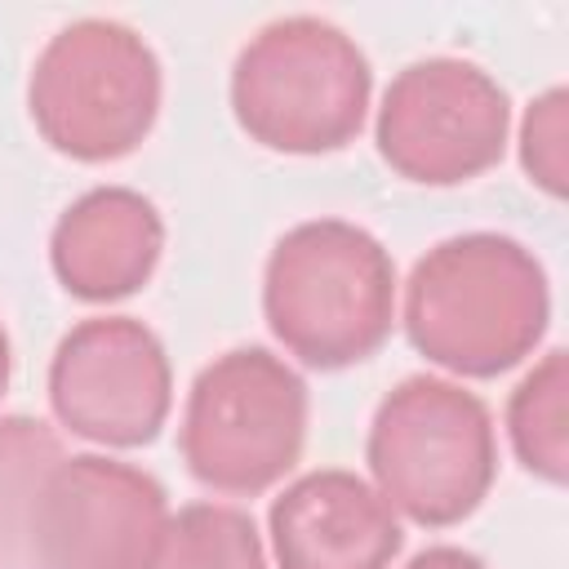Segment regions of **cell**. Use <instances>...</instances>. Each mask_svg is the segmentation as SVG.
I'll list each match as a JSON object with an SVG mask.
<instances>
[{
  "label": "cell",
  "instance_id": "17",
  "mask_svg": "<svg viewBox=\"0 0 569 569\" xmlns=\"http://www.w3.org/2000/svg\"><path fill=\"white\" fill-rule=\"evenodd\" d=\"M9 373H13V351H9V333H4V320H0V396L9 391Z\"/></svg>",
  "mask_w": 569,
  "mask_h": 569
},
{
  "label": "cell",
  "instance_id": "5",
  "mask_svg": "<svg viewBox=\"0 0 569 569\" xmlns=\"http://www.w3.org/2000/svg\"><path fill=\"white\" fill-rule=\"evenodd\" d=\"M164 98V71L142 31L116 18L58 27L31 62L27 111L67 160L107 164L147 142Z\"/></svg>",
  "mask_w": 569,
  "mask_h": 569
},
{
  "label": "cell",
  "instance_id": "4",
  "mask_svg": "<svg viewBox=\"0 0 569 569\" xmlns=\"http://www.w3.org/2000/svg\"><path fill=\"white\" fill-rule=\"evenodd\" d=\"M365 462L396 516L422 529L462 525L498 476L493 413L453 378L409 373L378 400Z\"/></svg>",
  "mask_w": 569,
  "mask_h": 569
},
{
  "label": "cell",
  "instance_id": "6",
  "mask_svg": "<svg viewBox=\"0 0 569 569\" xmlns=\"http://www.w3.org/2000/svg\"><path fill=\"white\" fill-rule=\"evenodd\" d=\"M311 396L302 373L267 347H231L209 360L182 405L178 449L187 471L231 498L267 493L307 445Z\"/></svg>",
  "mask_w": 569,
  "mask_h": 569
},
{
  "label": "cell",
  "instance_id": "15",
  "mask_svg": "<svg viewBox=\"0 0 569 569\" xmlns=\"http://www.w3.org/2000/svg\"><path fill=\"white\" fill-rule=\"evenodd\" d=\"M569 93L551 84L525 107L520 120V164L533 187H542L551 200L565 196L569 187Z\"/></svg>",
  "mask_w": 569,
  "mask_h": 569
},
{
  "label": "cell",
  "instance_id": "7",
  "mask_svg": "<svg viewBox=\"0 0 569 569\" xmlns=\"http://www.w3.org/2000/svg\"><path fill=\"white\" fill-rule=\"evenodd\" d=\"M511 133L507 89L471 58L436 53L400 67L378 102V156L418 187H458L489 173Z\"/></svg>",
  "mask_w": 569,
  "mask_h": 569
},
{
  "label": "cell",
  "instance_id": "11",
  "mask_svg": "<svg viewBox=\"0 0 569 569\" xmlns=\"http://www.w3.org/2000/svg\"><path fill=\"white\" fill-rule=\"evenodd\" d=\"M164 253V218L133 187H93L76 196L49 236V267L80 302H120L138 293Z\"/></svg>",
  "mask_w": 569,
  "mask_h": 569
},
{
  "label": "cell",
  "instance_id": "3",
  "mask_svg": "<svg viewBox=\"0 0 569 569\" xmlns=\"http://www.w3.org/2000/svg\"><path fill=\"white\" fill-rule=\"evenodd\" d=\"M369 93L373 67L365 49L316 13L271 18L231 62L236 124L280 156H329L356 142Z\"/></svg>",
  "mask_w": 569,
  "mask_h": 569
},
{
  "label": "cell",
  "instance_id": "14",
  "mask_svg": "<svg viewBox=\"0 0 569 569\" xmlns=\"http://www.w3.org/2000/svg\"><path fill=\"white\" fill-rule=\"evenodd\" d=\"M147 569H267V547L249 511L191 502L164 520Z\"/></svg>",
  "mask_w": 569,
  "mask_h": 569
},
{
  "label": "cell",
  "instance_id": "13",
  "mask_svg": "<svg viewBox=\"0 0 569 569\" xmlns=\"http://www.w3.org/2000/svg\"><path fill=\"white\" fill-rule=\"evenodd\" d=\"M62 440L31 413L0 418V569H31V516Z\"/></svg>",
  "mask_w": 569,
  "mask_h": 569
},
{
  "label": "cell",
  "instance_id": "16",
  "mask_svg": "<svg viewBox=\"0 0 569 569\" xmlns=\"http://www.w3.org/2000/svg\"><path fill=\"white\" fill-rule=\"evenodd\" d=\"M405 569H489L476 551H467V547H449V542H440V547H427V551H418Z\"/></svg>",
  "mask_w": 569,
  "mask_h": 569
},
{
  "label": "cell",
  "instance_id": "1",
  "mask_svg": "<svg viewBox=\"0 0 569 569\" xmlns=\"http://www.w3.org/2000/svg\"><path fill=\"white\" fill-rule=\"evenodd\" d=\"M551 325L547 267L502 231L431 244L405 280V333L458 378H498L533 356Z\"/></svg>",
  "mask_w": 569,
  "mask_h": 569
},
{
  "label": "cell",
  "instance_id": "10",
  "mask_svg": "<svg viewBox=\"0 0 569 569\" xmlns=\"http://www.w3.org/2000/svg\"><path fill=\"white\" fill-rule=\"evenodd\" d=\"M276 569H391L405 529L382 493L342 467L298 476L267 511Z\"/></svg>",
  "mask_w": 569,
  "mask_h": 569
},
{
  "label": "cell",
  "instance_id": "8",
  "mask_svg": "<svg viewBox=\"0 0 569 569\" xmlns=\"http://www.w3.org/2000/svg\"><path fill=\"white\" fill-rule=\"evenodd\" d=\"M49 409L80 440L107 449L151 445L173 409L164 342L133 316L71 325L49 360Z\"/></svg>",
  "mask_w": 569,
  "mask_h": 569
},
{
  "label": "cell",
  "instance_id": "9",
  "mask_svg": "<svg viewBox=\"0 0 569 569\" xmlns=\"http://www.w3.org/2000/svg\"><path fill=\"white\" fill-rule=\"evenodd\" d=\"M169 520L164 485L107 453H62L31 516V569H147Z\"/></svg>",
  "mask_w": 569,
  "mask_h": 569
},
{
  "label": "cell",
  "instance_id": "2",
  "mask_svg": "<svg viewBox=\"0 0 569 569\" xmlns=\"http://www.w3.org/2000/svg\"><path fill=\"white\" fill-rule=\"evenodd\" d=\"M262 316L276 342L307 369H351L391 338L396 262L360 222H298L267 253Z\"/></svg>",
  "mask_w": 569,
  "mask_h": 569
},
{
  "label": "cell",
  "instance_id": "12",
  "mask_svg": "<svg viewBox=\"0 0 569 569\" xmlns=\"http://www.w3.org/2000/svg\"><path fill=\"white\" fill-rule=\"evenodd\" d=\"M569 356L565 347H551L511 391L507 400V440L516 462L547 480H569Z\"/></svg>",
  "mask_w": 569,
  "mask_h": 569
}]
</instances>
